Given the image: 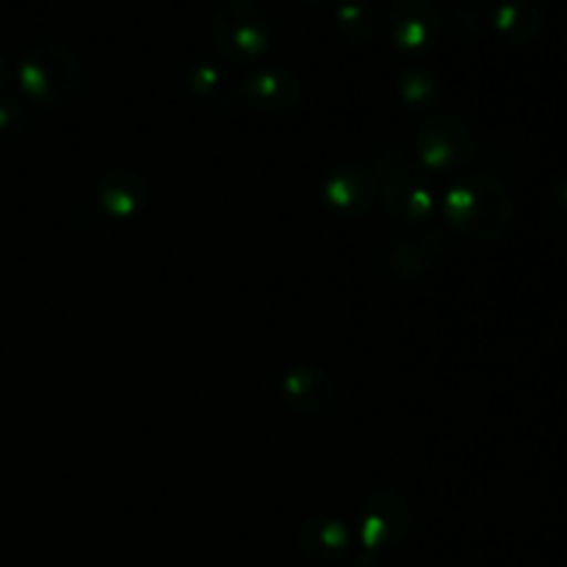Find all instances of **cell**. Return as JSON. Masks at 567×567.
<instances>
[{"mask_svg":"<svg viewBox=\"0 0 567 567\" xmlns=\"http://www.w3.org/2000/svg\"><path fill=\"white\" fill-rule=\"evenodd\" d=\"M449 225L471 241H498L515 219V203L496 175H463L437 203Z\"/></svg>","mask_w":567,"mask_h":567,"instance_id":"6da1fadb","label":"cell"},{"mask_svg":"<svg viewBox=\"0 0 567 567\" xmlns=\"http://www.w3.org/2000/svg\"><path fill=\"white\" fill-rule=\"evenodd\" d=\"M22 92L42 109H61L83 89V61L75 50L55 39L31 44L17 66Z\"/></svg>","mask_w":567,"mask_h":567,"instance_id":"7a4b0ae2","label":"cell"},{"mask_svg":"<svg viewBox=\"0 0 567 567\" xmlns=\"http://www.w3.org/2000/svg\"><path fill=\"white\" fill-rule=\"evenodd\" d=\"M377 172L382 181V208L402 225H419L437 210L430 172L419 164L415 153L404 147H388L377 155Z\"/></svg>","mask_w":567,"mask_h":567,"instance_id":"3957f363","label":"cell"},{"mask_svg":"<svg viewBox=\"0 0 567 567\" xmlns=\"http://www.w3.org/2000/svg\"><path fill=\"white\" fill-rule=\"evenodd\" d=\"M210 31L227 64H252L271 44V17L260 0H221Z\"/></svg>","mask_w":567,"mask_h":567,"instance_id":"277c9868","label":"cell"},{"mask_svg":"<svg viewBox=\"0 0 567 567\" xmlns=\"http://www.w3.org/2000/svg\"><path fill=\"white\" fill-rule=\"evenodd\" d=\"M474 155V133L449 111H432L415 131V158L430 175H452Z\"/></svg>","mask_w":567,"mask_h":567,"instance_id":"5b68a950","label":"cell"},{"mask_svg":"<svg viewBox=\"0 0 567 567\" xmlns=\"http://www.w3.org/2000/svg\"><path fill=\"white\" fill-rule=\"evenodd\" d=\"M415 524L413 504L399 491L382 487L371 493L360 507V540L365 551H396Z\"/></svg>","mask_w":567,"mask_h":567,"instance_id":"8992f818","label":"cell"},{"mask_svg":"<svg viewBox=\"0 0 567 567\" xmlns=\"http://www.w3.org/2000/svg\"><path fill=\"white\" fill-rule=\"evenodd\" d=\"M391 42L404 55H424L441 39V11L435 0H393L388 9Z\"/></svg>","mask_w":567,"mask_h":567,"instance_id":"52a82bcc","label":"cell"},{"mask_svg":"<svg viewBox=\"0 0 567 567\" xmlns=\"http://www.w3.org/2000/svg\"><path fill=\"white\" fill-rule=\"evenodd\" d=\"M321 197L343 219H360L369 214L377 199L374 175L358 164L336 166L321 183Z\"/></svg>","mask_w":567,"mask_h":567,"instance_id":"ba28073f","label":"cell"},{"mask_svg":"<svg viewBox=\"0 0 567 567\" xmlns=\"http://www.w3.org/2000/svg\"><path fill=\"white\" fill-rule=\"evenodd\" d=\"M241 94L260 114H288L302 97V83L288 66H258L241 83Z\"/></svg>","mask_w":567,"mask_h":567,"instance_id":"9c48e42d","label":"cell"},{"mask_svg":"<svg viewBox=\"0 0 567 567\" xmlns=\"http://www.w3.org/2000/svg\"><path fill=\"white\" fill-rule=\"evenodd\" d=\"M449 244H452L449 230L435 227V230H426L415 238H399L396 244L388 247L382 264H385V271L391 277L415 280V277L430 271L435 264H441L443 255L449 252Z\"/></svg>","mask_w":567,"mask_h":567,"instance_id":"30bf717a","label":"cell"},{"mask_svg":"<svg viewBox=\"0 0 567 567\" xmlns=\"http://www.w3.org/2000/svg\"><path fill=\"white\" fill-rule=\"evenodd\" d=\"M280 393L282 402L293 413L305 415V419H313V415H321L336 402L338 388L330 371L319 369V365H297V369L282 374Z\"/></svg>","mask_w":567,"mask_h":567,"instance_id":"8fae6325","label":"cell"},{"mask_svg":"<svg viewBox=\"0 0 567 567\" xmlns=\"http://www.w3.org/2000/svg\"><path fill=\"white\" fill-rule=\"evenodd\" d=\"M299 548L313 563H341L352 551V532L336 515H313L299 526Z\"/></svg>","mask_w":567,"mask_h":567,"instance_id":"7c38bea8","label":"cell"},{"mask_svg":"<svg viewBox=\"0 0 567 567\" xmlns=\"http://www.w3.org/2000/svg\"><path fill=\"white\" fill-rule=\"evenodd\" d=\"M150 197V186L138 172L111 169L103 172L97 181V199L111 219H133L144 210Z\"/></svg>","mask_w":567,"mask_h":567,"instance_id":"4fadbf2b","label":"cell"},{"mask_svg":"<svg viewBox=\"0 0 567 567\" xmlns=\"http://www.w3.org/2000/svg\"><path fill=\"white\" fill-rule=\"evenodd\" d=\"M493 31L507 44H529L543 31V11L535 0H502L491 14Z\"/></svg>","mask_w":567,"mask_h":567,"instance_id":"5bb4252c","label":"cell"},{"mask_svg":"<svg viewBox=\"0 0 567 567\" xmlns=\"http://www.w3.org/2000/svg\"><path fill=\"white\" fill-rule=\"evenodd\" d=\"M336 28L349 44H365L377 33L374 0H341L336 6Z\"/></svg>","mask_w":567,"mask_h":567,"instance_id":"9a60e30c","label":"cell"},{"mask_svg":"<svg viewBox=\"0 0 567 567\" xmlns=\"http://www.w3.org/2000/svg\"><path fill=\"white\" fill-rule=\"evenodd\" d=\"M396 92L410 111H432L441 100V81L430 70L404 66L396 78Z\"/></svg>","mask_w":567,"mask_h":567,"instance_id":"2e32d148","label":"cell"},{"mask_svg":"<svg viewBox=\"0 0 567 567\" xmlns=\"http://www.w3.org/2000/svg\"><path fill=\"white\" fill-rule=\"evenodd\" d=\"M28 127V109L17 100H3L0 103V136L11 138L20 136Z\"/></svg>","mask_w":567,"mask_h":567,"instance_id":"e0dca14e","label":"cell"},{"mask_svg":"<svg viewBox=\"0 0 567 567\" xmlns=\"http://www.w3.org/2000/svg\"><path fill=\"white\" fill-rule=\"evenodd\" d=\"M188 86L197 94H214L221 86V72L214 64H197L188 72Z\"/></svg>","mask_w":567,"mask_h":567,"instance_id":"ac0fdd59","label":"cell"},{"mask_svg":"<svg viewBox=\"0 0 567 567\" xmlns=\"http://www.w3.org/2000/svg\"><path fill=\"white\" fill-rule=\"evenodd\" d=\"M548 214L557 225L567 227V181L554 186V192L548 194Z\"/></svg>","mask_w":567,"mask_h":567,"instance_id":"d6986e66","label":"cell"},{"mask_svg":"<svg viewBox=\"0 0 567 567\" xmlns=\"http://www.w3.org/2000/svg\"><path fill=\"white\" fill-rule=\"evenodd\" d=\"M6 83H9V64H6V59L0 55V89H3Z\"/></svg>","mask_w":567,"mask_h":567,"instance_id":"ffe728a7","label":"cell"},{"mask_svg":"<svg viewBox=\"0 0 567 567\" xmlns=\"http://www.w3.org/2000/svg\"><path fill=\"white\" fill-rule=\"evenodd\" d=\"M297 3H302V6H319V3H324V0H297Z\"/></svg>","mask_w":567,"mask_h":567,"instance_id":"44dd1931","label":"cell"},{"mask_svg":"<svg viewBox=\"0 0 567 567\" xmlns=\"http://www.w3.org/2000/svg\"><path fill=\"white\" fill-rule=\"evenodd\" d=\"M565 25H567V14H565Z\"/></svg>","mask_w":567,"mask_h":567,"instance_id":"7402d4cb","label":"cell"}]
</instances>
